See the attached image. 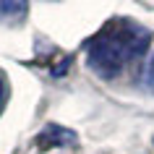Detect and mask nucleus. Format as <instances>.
<instances>
[{
    "instance_id": "obj_1",
    "label": "nucleus",
    "mask_w": 154,
    "mask_h": 154,
    "mask_svg": "<svg viewBox=\"0 0 154 154\" xmlns=\"http://www.w3.org/2000/svg\"><path fill=\"white\" fill-rule=\"evenodd\" d=\"M146 45V32H118V34H99L89 45V68L102 79H115L123 71L125 60L136 57Z\"/></svg>"
},
{
    "instance_id": "obj_2",
    "label": "nucleus",
    "mask_w": 154,
    "mask_h": 154,
    "mask_svg": "<svg viewBox=\"0 0 154 154\" xmlns=\"http://www.w3.org/2000/svg\"><path fill=\"white\" fill-rule=\"evenodd\" d=\"M149 84L154 86V57H152V65H149Z\"/></svg>"
},
{
    "instance_id": "obj_3",
    "label": "nucleus",
    "mask_w": 154,
    "mask_h": 154,
    "mask_svg": "<svg viewBox=\"0 0 154 154\" xmlns=\"http://www.w3.org/2000/svg\"><path fill=\"white\" fill-rule=\"evenodd\" d=\"M3 97H5V86H3V79H0V102H3Z\"/></svg>"
}]
</instances>
